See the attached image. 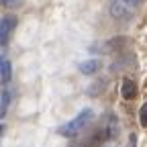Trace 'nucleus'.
<instances>
[{"label": "nucleus", "mask_w": 147, "mask_h": 147, "mask_svg": "<svg viewBox=\"0 0 147 147\" xmlns=\"http://www.w3.org/2000/svg\"><path fill=\"white\" fill-rule=\"evenodd\" d=\"M18 2H21V0H2V4L8 6V8H10V6H16Z\"/></svg>", "instance_id": "obj_10"}, {"label": "nucleus", "mask_w": 147, "mask_h": 147, "mask_svg": "<svg viewBox=\"0 0 147 147\" xmlns=\"http://www.w3.org/2000/svg\"><path fill=\"white\" fill-rule=\"evenodd\" d=\"M125 4H139V2H143V0H123Z\"/></svg>", "instance_id": "obj_12"}, {"label": "nucleus", "mask_w": 147, "mask_h": 147, "mask_svg": "<svg viewBox=\"0 0 147 147\" xmlns=\"http://www.w3.org/2000/svg\"><path fill=\"white\" fill-rule=\"evenodd\" d=\"M98 69H100V59H88V61L80 63V71L82 74H94Z\"/></svg>", "instance_id": "obj_6"}, {"label": "nucleus", "mask_w": 147, "mask_h": 147, "mask_svg": "<svg viewBox=\"0 0 147 147\" xmlns=\"http://www.w3.org/2000/svg\"><path fill=\"white\" fill-rule=\"evenodd\" d=\"M139 121H141V127L147 129V102L141 106V113H139Z\"/></svg>", "instance_id": "obj_9"}, {"label": "nucleus", "mask_w": 147, "mask_h": 147, "mask_svg": "<svg viewBox=\"0 0 147 147\" xmlns=\"http://www.w3.org/2000/svg\"><path fill=\"white\" fill-rule=\"evenodd\" d=\"M10 96H12V92H10L8 88H4V90H2V102H0V113H2V117L8 113V104H10V100H12Z\"/></svg>", "instance_id": "obj_7"}, {"label": "nucleus", "mask_w": 147, "mask_h": 147, "mask_svg": "<svg viewBox=\"0 0 147 147\" xmlns=\"http://www.w3.org/2000/svg\"><path fill=\"white\" fill-rule=\"evenodd\" d=\"M0 74H2V84L6 86V84L10 82V63H8L6 57L2 59V67H0Z\"/></svg>", "instance_id": "obj_8"}, {"label": "nucleus", "mask_w": 147, "mask_h": 147, "mask_svg": "<svg viewBox=\"0 0 147 147\" xmlns=\"http://www.w3.org/2000/svg\"><path fill=\"white\" fill-rule=\"evenodd\" d=\"M135 143H137V137L131 135V137H129V147H135Z\"/></svg>", "instance_id": "obj_11"}, {"label": "nucleus", "mask_w": 147, "mask_h": 147, "mask_svg": "<svg viewBox=\"0 0 147 147\" xmlns=\"http://www.w3.org/2000/svg\"><path fill=\"white\" fill-rule=\"evenodd\" d=\"M16 23H18V21H16V16H4V18H2V25H0V43H2V45L8 43L10 33L14 31Z\"/></svg>", "instance_id": "obj_3"}, {"label": "nucleus", "mask_w": 147, "mask_h": 147, "mask_svg": "<svg viewBox=\"0 0 147 147\" xmlns=\"http://www.w3.org/2000/svg\"><path fill=\"white\" fill-rule=\"evenodd\" d=\"M92 119H94V113H92L90 108H86V110H82L76 119H71L69 123L61 125L57 131H59V135H63V137H76V135H80L84 129L92 123Z\"/></svg>", "instance_id": "obj_1"}, {"label": "nucleus", "mask_w": 147, "mask_h": 147, "mask_svg": "<svg viewBox=\"0 0 147 147\" xmlns=\"http://www.w3.org/2000/svg\"><path fill=\"white\" fill-rule=\"evenodd\" d=\"M123 0H115L113 4H110V14H113L115 18H123V21H129V16H131V12H129L123 4Z\"/></svg>", "instance_id": "obj_5"}, {"label": "nucleus", "mask_w": 147, "mask_h": 147, "mask_svg": "<svg viewBox=\"0 0 147 147\" xmlns=\"http://www.w3.org/2000/svg\"><path fill=\"white\" fill-rule=\"evenodd\" d=\"M121 96H123L125 100H133V98L137 96V86H135V82H133L131 78H125V80H123Z\"/></svg>", "instance_id": "obj_4"}, {"label": "nucleus", "mask_w": 147, "mask_h": 147, "mask_svg": "<svg viewBox=\"0 0 147 147\" xmlns=\"http://www.w3.org/2000/svg\"><path fill=\"white\" fill-rule=\"evenodd\" d=\"M104 147H113V145H104Z\"/></svg>", "instance_id": "obj_13"}, {"label": "nucleus", "mask_w": 147, "mask_h": 147, "mask_svg": "<svg viewBox=\"0 0 147 147\" xmlns=\"http://www.w3.org/2000/svg\"><path fill=\"white\" fill-rule=\"evenodd\" d=\"M98 131H100V135H102L104 143L113 141V139L119 135V121H117V117H115L113 113L104 115V117H102V121H100V125H98Z\"/></svg>", "instance_id": "obj_2"}]
</instances>
